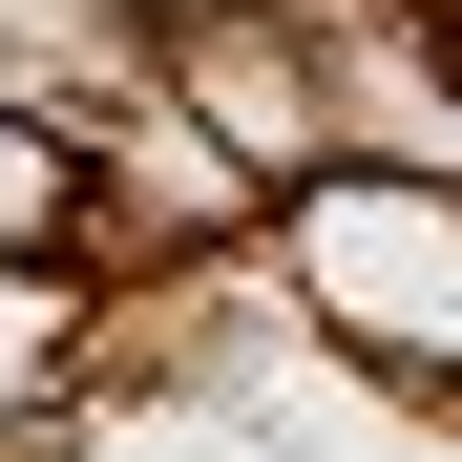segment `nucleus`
I'll return each instance as SVG.
<instances>
[{
    "label": "nucleus",
    "instance_id": "f257e3e1",
    "mask_svg": "<svg viewBox=\"0 0 462 462\" xmlns=\"http://www.w3.org/2000/svg\"><path fill=\"white\" fill-rule=\"evenodd\" d=\"M273 273L357 378H462V169H378V147L294 169L273 189Z\"/></svg>",
    "mask_w": 462,
    "mask_h": 462
},
{
    "label": "nucleus",
    "instance_id": "f03ea898",
    "mask_svg": "<svg viewBox=\"0 0 462 462\" xmlns=\"http://www.w3.org/2000/svg\"><path fill=\"white\" fill-rule=\"evenodd\" d=\"M106 316H126L106 253H0V441H42V420L106 378Z\"/></svg>",
    "mask_w": 462,
    "mask_h": 462
},
{
    "label": "nucleus",
    "instance_id": "7ed1b4c3",
    "mask_svg": "<svg viewBox=\"0 0 462 462\" xmlns=\"http://www.w3.org/2000/svg\"><path fill=\"white\" fill-rule=\"evenodd\" d=\"M85 126H63V106H22V85H0V253H85Z\"/></svg>",
    "mask_w": 462,
    "mask_h": 462
}]
</instances>
